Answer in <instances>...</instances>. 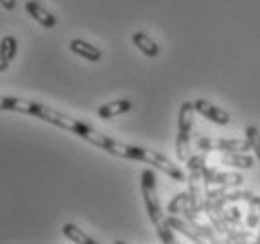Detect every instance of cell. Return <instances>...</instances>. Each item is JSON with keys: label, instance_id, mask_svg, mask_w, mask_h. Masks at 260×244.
Segmentation results:
<instances>
[{"label": "cell", "instance_id": "obj_1", "mask_svg": "<svg viewBox=\"0 0 260 244\" xmlns=\"http://www.w3.org/2000/svg\"><path fill=\"white\" fill-rule=\"evenodd\" d=\"M0 110H8V112H19L26 114V116H34V118L46 121L49 125H55L59 129H64L68 132H74L76 137L83 139L85 142L96 146L100 137L104 132H100L98 129H94L92 125L85 123L81 119L70 118L62 114L57 108L44 104V102H36V100L21 99V97H0Z\"/></svg>", "mask_w": 260, "mask_h": 244}, {"label": "cell", "instance_id": "obj_4", "mask_svg": "<svg viewBox=\"0 0 260 244\" xmlns=\"http://www.w3.org/2000/svg\"><path fill=\"white\" fill-rule=\"evenodd\" d=\"M192 116H194V104L183 102L179 108L177 118V139H176V153L181 163H187L190 157V131H192Z\"/></svg>", "mask_w": 260, "mask_h": 244}, {"label": "cell", "instance_id": "obj_2", "mask_svg": "<svg viewBox=\"0 0 260 244\" xmlns=\"http://www.w3.org/2000/svg\"><path fill=\"white\" fill-rule=\"evenodd\" d=\"M96 148L111 153V155H115V157L134 159V161H142V163L153 165L155 169L162 171L166 176H170V178L176 180V182H185V180H187V174H185L179 167L174 165L166 155L155 152V150H149V148L124 144V142H119V140H115V139H110L108 134H102V139L98 140Z\"/></svg>", "mask_w": 260, "mask_h": 244}, {"label": "cell", "instance_id": "obj_16", "mask_svg": "<svg viewBox=\"0 0 260 244\" xmlns=\"http://www.w3.org/2000/svg\"><path fill=\"white\" fill-rule=\"evenodd\" d=\"M190 203V197H189V192L185 193H177L176 197L172 199L168 203V214H174V216H179L183 210V206Z\"/></svg>", "mask_w": 260, "mask_h": 244}, {"label": "cell", "instance_id": "obj_10", "mask_svg": "<svg viewBox=\"0 0 260 244\" xmlns=\"http://www.w3.org/2000/svg\"><path fill=\"white\" fill-rule=\"evenodd\" d=\"M219 163L226 167H234V169L249 171V169H253L254 159L251 155H247L245 152H224L219 157Z\"/></svg>", "mask_w": 260, "mask_h": 244}, {"label": "cell", "instance_id": "obj_7", "mask_svg": "<svg viewBox=\"0 0 260 244\" xmlns=\"http://www.w3.org/2000/svg\"><path fill=\"white\" fill-rule=\"evenodd\" d=\"M204 184L206 185H226V187H238L243 184V176L238 172H221L206 167L204 171Z\"/></svg>", "mask_w": 260, "mask_h": 244}, {"label": "cell", "instance_id": "obj_11", "mask_svg": "<svg viewBox=\"0 0 260 244\" xmlns=\"http://www.w3.org/2000/svg\"><path fill=\"white\" fill-rule=\"evenodd\" d=\"M168 224L170 227L174 229V231H179L183 233L187 238H190L192 242H204V237H202L200 233L196 231L194 227L187 222L185 218H179V216H174V214H168Z\"/></svg>", "mask_w": 260, "mask_h": 244}, {"label": "cell", "instance_id": "obj_18", "mask_svg": "<svg viewBox=\"0 0 260 244\" xmlns=\"http://www.w3.org/2000/svg\"><path fill=\"white\" fill-rule=\"evenodd\" d=\"M0 6L4 8V10H8V12H12V10H15L17 2L15 0H0Z\"/></svg>", "mask_w": 260, "mask_h": 244}, {"label": "cell", "instance_id": "obj_3", "mask_svg": "<svg viewBox=\"0 0 260 244\" xmlns=\"http://www.w3.org/2000/svg\"><path fill=\"white\" fill-rule=\"evenodd\" d=\"M142 197L143 203H145L147 216H149L158 238L164 244H174L176 242V235H174V229L168 224V216L164 214L162 206H160V199L156 193V176L151 169H145L142 172Z\"/></svg>", "mask_w": 260, "mask_h": 244}, {"label": "cell", "instance_id": "obj_8", "mask_svg": "<svg viewBox=\"0 0 260 244\" xmlns=\"http://www.w3.org/2000/svg\"><path fill=\"white\" fill-rule=\"evenodd\" d=\"M25 10H26V13H28L36 23H40V25L44 26V29H55V26H57V17H55L51 12H47L46 8L42 6V4H38L36 0H28L25 4Z\"/></svg>", "mask_w": 260, "mask_h": 244}, {"label": "cell", "instance_id": "obj_15", "mask_svg": "<svg viewBox=\"0 0 260 244\" xmlns=\"http://www.w3.org/2000/svg\"><path fill=\"white\" fill-rule=\"evenodd\" d=\"M17 55V40L13 36H4L0 40V57L8 63H12Z\"/></svg>", "mask_w": 260, "mask_h": 244}, {"label": "cell", "instance_id": "obj_5", "mask_svg": "<svg viewBox=\"0 0 260 244\" xmlns=\"http://www.w3.org/2000/svg\"><path fill=\"white\" fill-rule=\"evenodd\" d=\"M196 148L202 152H247L251 150L247 139H209V137H198Z\"/></svg>", "mask_w": 260, "mask_h": 244}, {"label": "cell", "instance_id": "obj_6", "mask_svg": "<svg viewBox=\"0 0 260 244\" xmlns=\"http://www.w3.org/2000/svg\"><path fill=\"white\" fill-rule=\"evenodd\" d=\"M192 104H194V112H198L200 116L209 119V121H213L215 125H228L232 121L230 114L224 112L222 108H219L217 104H213V102H209L206 99H196Z\"/></svg>", "mask_w": 260, "mask_h": 244}, {"label": "cell", "instance_id": "obj_14", "mask_svg": "<svg viewBox=\"0 0 260 244\" xmlns=\"http://www.w3.org/2000/svg\"><path fill=\"white\" fill-rule=\"evenodd\" d=\"M62 235H64L68 240H72V242H76V244H96L98 242V240L89 237L83 229H79L78 225H74V224L62 225Z\"/></svg>", "mask_w": 260, "mask_h": 244}, {"label": "cell", "instance_id": "obj_9", "mask_svg": "<svg viewBox=\"0 0 260 244\" xmlns=\"http://www.w3.org/2000/svg\"><path fill=\"white\" fill-rule=\"evenodd\" d=\"M70 49L72 53H76L79 57H83V59L91 61V63H98V61L102 59V51L98 49L96 46H92L89 42H85L81 38H74L70 42Z\"/></svg>", "mask_w": 260, "mask_h": 244}, {"label": "cell", "instance_id": "obj_17", "mask_svg": "<svg viewBox=\"0 0 260 244\" xmlns=\"http://www.w3.org/2000/svg\"><path fill=\"white\" fill-rule=\"evenodd\" d=\"M245 139H247L249 146H251V150L254 152L256 159L260 161V131H258V127L249 125L247 129H245Z\"/></svg>", "mask_w": 260, "mask_h": 244}, {"label": "cell", "instance_id": "obj_12", "mask_svg": "<svg viewBox=\"0 0 260 244\" xmlns=\"http://www.w3.org/2000/svg\"><path fill=\"white\" fill-rule=\"evenodd\" d=\"M132 44H134V46H136L138 49L145 55V57H149V59H153V57H156V55L160 53L158 44L151 38L149 34H145V33H134L132 34Z\"/></svg>", "mask_w": 260, "mask_h": 244}, {"label": "cell", "instance_id": "obj_13", "mask_svg": "<svg viewBox=\"0 0 260 244\" xmlns=\"http://www.w3.org/2000/svg\"><path fill=\"white\" fill-rule=\"evenodd\" d=\"M132 108V102L128 99H121V100H113V102H108V104H102L98 108V118L100 119H111L115 116H121V114H126Z\"/></svg>", "mask_w": 260, "mask_h": 244}, {"label": "cell", "instance_id": "obj_19", "mask_svg": "<svg viewBox=\"0 0 260 244\" xmlns=\"http://www.w3.org/2000/svg\"><path fill=\"white\" fill-rule=\"evenodd\" d=\"M8 66H10V63H8V61H4L2 57H0V72H4V70H8Z\"/></svg>", "mask_w": 260, "mask_h": 244}]
</instances>
